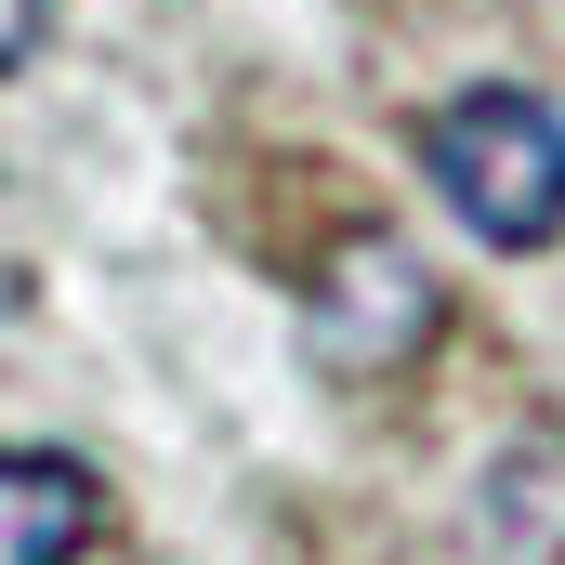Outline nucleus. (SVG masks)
<instances>
[{
  "label": "nucleus",
  "instance_id": "1",
  "mask_svg": "<svg viewBox=\"0 0 565 565\" xmlns=\"http://www.w3.org/2000/svg\"><path fill=\"white\" fill-rule=\"evenodd\" d=\"M422 171L487 250H553L565 237V119L540 93H513V79L447 93L422 119Z\"/></svg>",
  "mask_w": 565,
  "mask_h": 565
},
{
  "label": "nucleus",
  "instance_id": "2",
  "mask_svg": "<svg viewBox=\"0 0 565 565\" xmlns=\"http://www.w3.org/2000/svg\"><path fill=\"white\" fill-rule=\"evenodd\" d=\"M434 329H447V289H434V264L395 237V224L329 237V264L302 277V342H316L329 382H395Z\"/></svg>",
  "mask_w": 565,
  "mask_h": 565
},
{
  "label": "nucleus",
  "instance_id": "3",
  "mask_svg": "<svg viewBox=\"0 0 565 565\" xmlns=\"http://www.w3.org/2000/svg\"><path fill=\"white\" fill-rule=\"evenodd\" d=\"M460 540H473V565H565V422H526L487 447Z\"/></svg>",
  "mask_w": 565,
  "mask_h": 565
},
{
  "label": "nucleus",
  "instance_id": "4",
  "mask_svg": "<svg viewBox=\"0 0 565 565\" xmlns=\"http://www.w3.org/2000/svg\"><path fill=\"white\" fill-rule=\"evenodd\" d=\"M93 473L53 460V447H0V565H79L93 540Z\"/></svg>",
  "mask_w": 565,
  "mask_h": 565
},
{
  "label": "nucleus",
  "instance_id": "5",
  "mask_svg": "<svg viewBox=\"0 0 565 565\" xmlns=\"http://www.w3.org/2000/svg\"><path fill=\"white\" fill-rule=\"evenodd\" d=\"M40 40H53V0H0V79H13Z\"/></svg>",
  "mask_w": 565,
  "mask_h": 565
},
{
  "label": "nucleus",
  "instance_id": "6",
  "mask_svg": "<svg viewBox=\"0 0 565 565\" xmlns=\"http://www.w3.org/2000/svg\"><path fill=\"white\" fill-rule=\"evenodd\" d=\"M0 316H13V277H0Z\"/></svg>",
  "mask_w": 565,
  "mask_h": 565
}]
</instances>
